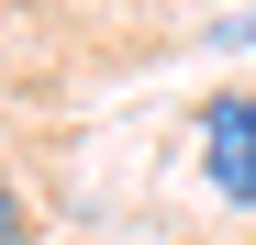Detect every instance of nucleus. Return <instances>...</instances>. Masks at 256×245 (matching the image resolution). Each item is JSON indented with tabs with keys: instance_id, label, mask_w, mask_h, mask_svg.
<instances>
[{
	"instance_id": "obj_1",
	"label": "nucleus",
	"mask_w": 256,
	"mask_h": 245,
	"mask_svg": "<svg viewBox=\"0 0 256 245\" xmlns=\"http://www.w3.org/2000/svg\"><path fill=\"white\" fill-rule=\"evenodd\" d=\"M200 178H212V200L256 212V100L245 90H212L200 100Z\"/></svg>"
},
{
	"instance_id": "obj_2",
	"label": "nucleus",
	"mask_w": 256,
	"mask_h": 245,
	"mask_svg": "<svg viewBox=\"0 0 256 245\" xmlns=\"http://www.w3.org/2000/svg\"><path fill=\"white\" fill-rule=\"evenodd\" d=\"M0 245H22V200H12V178H0Z\"/></svg>"
}]
</instances>
